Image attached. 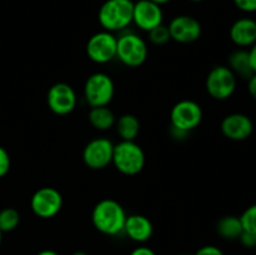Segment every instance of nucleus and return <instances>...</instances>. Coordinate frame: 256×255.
<instances>
[{
    "instance_id": "obj_1",
    "label": "nucleus",
    "mask_w": 256,
    "mask_h": 255,
    "mask_svg": "<svg viewBox=\"0 0 256 255\" xmlns=\"http://www.w3.org/2000/svg\"><path fill=\"white\" fill-rule=\"evenodd\" d=\"M126 212L122 205L114 199H102L95 204L92 222L95 229L108 236H115L124 232Z\"/></svg>"
},
{
    "instance_id": "obj_2",
    "label": "nucleus",
    "mask_w": 256,
    "mask_h": 255,
    "mask_svg": "<svg viewBox=\"0 0 256 255\" xmlns=\"http://www.w3.org/2000/svg\"><path fill=\"white\" fill-rule=\"evenodd\" d=\"M132 0H106L100 6L98 20L106 32H122L132 22Z\"/></svg>"
},
{
    "instance_id": "obj_3",
    "label": "nucleus",
    "mask_w": 256,
    "mask_h": 255,
    "mask_svg": "<svg viewBox=\"0 0 256 255\" xmlns=\"http://www.w3.org/2000/svg\"><path fill=\"white\" fill-rule=\"evenodd\" d=\"M145 152L142 148L135 142L122 140L114 144L112 162L118 172L128 176H134L142 172L145 166Z\"/></svg>"
},
{
    "instance_id": "obj_4",
    "label": "nucleus",
    "mask_w": 256,
    "mask_h": 255,
    "mask_svg": "<svg viewBox=\"0 0 256 255\" xmlns=\"http://www.w3.org/2000/svg\"><path fill=\"white\" fill-rule=\"evenodd\" d=\"M146 42L135 32H126L118 36L116 58L129 68H138L148 59Z\"/></svg>"
},
{
    "instance_id": "obj_5",
    "label": "nucleus",
    "mask_w": 256,
    "mask_h": 255,
    "mask_svg": "<svg viewBox=\"0 0 256 255\" xmlns=\"http://www.w3.org/2000/svg\"><path fill=\"white\" fill-rule=\"evenodd\" d=\"M115 94V85L105 72H94L84 84V99L90 108L108 106Z\"/></svg>"
},
{
    "instance_id": "obj_6",
    "label": "nucleus",
    "mask_w": 256,
    "mask_h": 255,
    "mask_svg": "<svg viewBox=\"0 0 256 255\" xmlns=\"http://www.w3.org/2000/svg\"><path fill=\"white\" fill-rule=\"evenodd\" d=\"M236 85L238 78L228 68V65L214 66L205 80L208 94L215 100H226L232 98L236 90Z\"/></svg>"
},
{
    "instance_id": "obj_7",
    "label": "nucleus",
    "mask_w": 256,
    "mask_h": 255,
    "mask_svg": "<svg viewBox=\"0 0 256 255\" xmlns=\"http://www.w3.org/2000/svg\"><path fill=\"white\" fill-rule=\"evenodd\" d=\"M202 109L200 104L190 99L178 102L170 112V124L174 129L189 134L196 129L202 120Z\"/></svg>"
},
{
    "instance_id": "obj_8",
    "label": "nucleus",
    "mask_w": 256,
    "mask_h": 255,
    "mask_svg": "<svg viewBox=\"0 0 256 255\" xmlns=\"http://www.w3.org/2000/svg\"><path fill=\"white\" fill-rule=\"evenodd\" d=\"M116 45L118 38L114 32L102 30L89 38L86 42V55L96 64H108L116 58Z\"/></svg>"
},
{
    "instance_id": "obj_9",
    "label": "nucleus",
    "mask_w": 256,
    "mask_h": 255,
    "mask_svg": "<svg viewBox=\"0 0 256 255\" xmlns=\"http://www.w3.org/2000/svg\"><path fill=\"white\" fill-rule=\"evenodd\" d=\"M30 208L38 218L52 219L62 208V196L55 188L44 186L38 189L30 200Z\"/></svg>"
},
{
    "instance_id": "obj_10",
    "label": "nucleus",
    "mask_w": 256,
    "mask_h": 255,
    "mask_svg": "<svg viewBox=\"0 0 256 255\" xmlns=\"http://www.w3.org/2000/svg\"><path fill=\"white\" fill-rule=\"evenodd\" d=\"M114 144L108 138H95L85 145L82 150V162L89 169L102 170L112 162Z\"/></svg>"
},
{
    "instance_id": "obj_11",
    "label": "nucleus",
    "mask_w": 256,
    "mask_h": 255,
    "mask_svg": "<svg viewBox=\"0 0 256 255\" xmlns=\"http://www.w3.org/2000/svg\"><path fill=\"white\" fill-rule=\"evenodd\" d=\"M48 106L54 114L68 115L76 108L78 98L74 88L66 82L52 85L46 94Z\"/></svg>"
},
{
    "instance_id": "obj_12",
    "label": "nucleus",
    "mask_w": 256,
    "mask_h": 255,
    "mask_svg": "<svg viewBox=\"0 0 256 255\" xmlns=\"http://www.w3.org/2000/svg\"><path fill=\"white\" fill-rule=\"evenodd\" d=\"M170 38L180 44H192L202 36V28L199 20L190 15H178L170 20Z\"/></svg>"
},
{
    "instance_id": "obj_13",
    "label": "nucleus",
    "mask_w": 256,
    "mask_h": 255,
    "mask_svg": "<svg viewBox=\"0 0 256 255\" xmlns=\"http://www.w3.org/2000/svg\"><path fill=\"white\" fill-rule=\"evenodd\" d=\"M164 12L160 5L155 4L152 0H138L134 2L132 12V22L144 32H150L158 25L162 24Z\"/></svg>"
},
{
    "instance_id": "obj_14",
    "label": "nucleus",
    "mask_w": 256,
    "mask_h": 255,
    "mask_svg": "<svg viewBox=\"0 0 256 255\" xmlns=\"http://www.w3.org/2000/svg\"><path fill=\"white\" fill-rule=\"evenodd\" d=\"M222 135L234 142H242L252 136L254 132V122L242 112H232L222 119L220 125Z\"/></svg>"
},
{
    "instance_id": "obj_15",
    "label": "nucleus",
    "mask_w": 256,
    "mask_h": 255,
    "mask_svg": "<svg viewBox=\"0 0 256 255\" xmlns=\"http://www.w3.org/2000/svg\"><path fill=\"white\" fill-rule=\"evenodd\" d=\"M130 240L135 242H146L154 232V226L150 219L142 214L128 215L125 220L124 232Z\"/></svg>"
},
{
    "instance_id": "obj_16",
    "label": "nucleus",
    "mask_w": 256,
    "mask_h": 255,
    "mask_svg": "<svg viewBox=\"0 0 256 255\" xmlns=\"http://www.w3.org/2000/svg\"><path fill=\"white\" fill-rule=\"evenodd\" d=\"M230 39L236 46L245 49L256 42V20L252 18H240L230 26Z\"/></svg>"
},
{
    "instance_id": "obj_17",
    "label": "nucleus",
    "mask_w": 256,
    "mask_h": 255,
    "mask_svg": "<svg viewBox=\"0 0 256 255\" xmlns=\"http://www.w3.org/2000/svg\"><path fill=\"white\" fill-rule=\"evenodd\" d=\"M228 68L234 72L235 76L242 78V79L245 80H249L254 75L252 64H250L249 52L246 49H242V48L238 50H234L229 55Z\"/></svg>"
},
{
    "instance_id": "obj_18",
    "label": "nucleus",
    "mask_w": 256,
    "mask_h": 255,
    "mask_svg": "<svg viewBox=\"0 0 256 255\" xmlns=\"http://www.w3.org/2000/svg\"><path fill=\"white\" fill-rule=\"evenodd\" d=\"M244 232L240 216L236 215H225L216 222V232L225 240H239Z\"/></svg>"
},
{
    "instance_id": "obj_19",
    "label": "nucleus",
    "mask_w": 256,
    "mask_h": 255,
    "mask_svg": "<svg viewBox=\"0 0 256 255\" xmlns=\"http://www.w3.org/2000/svg\"><path fill=\"white\" fill-rule=\"evenodd\" d=\"M114 126L120 139L125 142H135L140 132V122L134 114H122L118 118Z\"/></svg>"
},
{
    "instance_id": "obj_20",
    "label": "nucleus",
    "mask_w": 256,
    "mask_h": 255,
    "mask_svg": "<svg viewBox=\"0 0 256 255\" xmlns=\"http://www.w3.org/2000/svg\"><path fill=\"white\" fill-rule=\"evenodd\" d=\"M89 122L94 129L100 132H106L112 129L116 122V116L112 112V110L108 106H96L92 108L88 115Z\"/></svg>"
},
{
    "instance_id": "obj_21",
    "label": "nucleus",
    "mask_w": 256,
    "mask_h": 255,
    "mask_svg": "<svg viewBox=\"0 0 256 255\" xmlns=\"http://www.w3.org/2000/svg\"><path fill=\"white\" fill-rule=\"evenodd\" d=\"M20 224V214L14 208H5L0 210V232H12Z\"/></svg>"
},
{
    "instance_id": "obj_22",
    "label": "nucleus",
    "mask_w": 256,
    "mask_h": 255,
    "mask_svg": "<svg viewBox=\"0 0 256 255\" xmlns=\"http://www.w3.org/2000/svg\"><path fill=\"white\" fill-rule=\"evenodd\" d=\"M148 38H149V42L154 45H165L172 40L169 28H168V25L164 24L158 25L154 29L148 32Z\"/></svg>"
},
{
    "instance_id": "obj_23",
    "label": "nucleus",
    "mask_w": 256,
    "mask_h": 255,
    "mask_svg": "<svg viewBox=\"0 0 256 255\" xmlns=\"http://www.w3.org/2000/svg\"><path fill=\"white\" fill-rule=\"evenodd\" d=\"M240 220L245 232L256 234V202L244 210V212L240 215Z\"/></svg>"
},
{
    "instance_id": "obj_24",
    "label": "nucleus",
    "mask_w": 256,
    "mask_h": 255,
    "mask_svg": "<svg viewBox=\"0 0 256 255\" xmlns=\"http://www.w3.org/2000/svg\"><path fill=\"white\" fill-rule=\"evenodd\" d=\"M10 165L12 162H10L9 152L0 145V178L5 176L9 172Z\"/></svg>"
},
{
    "instance_id": "obj_25",
    "label": "nucleus",
    "mask_w": 256,
    "mask_h": 255,
    "mask_svg": "<svg viewBox=\"0 0 256 255\" xmlns=\"http://www.w3.org/2000/svg\"><path fill=\"white\" fill-rule=\"evenodd\" d=\"M235 6L244 12H256V0H232Z\"/></svg>"
},
{
    "instance_id": "obj_26",
    "label": "nucleus",
    "mask_w": 256,
    "mask_h": 255,
    "mask_svg": "<svg viewBox=\"0 0 256 255\" xmlns=\"http://www.w3.org/2000/svg\"><path fill=\"white\" fill-rule=\"evenodd\" d=\"M239 242H242V246L245 248H249V249H252V248H255L256 246V234L254 232H242V234L240 235L239 238Z\"/></svg>"
},
{
    "instance_id": "obj_27",
    "label": "nucleus",
    "mask_w": 256,
    "mask_h": 255,
    "mask_svg": "<svg viewBox=\"0 0 256 255\" xmlns=\"http://www.w3.org/2000/svg\"><path fill=\"white\" fill-rule=\"evenodd\" d=\"M194 255H225L220 248H218L216 245H204L200 249H198V252Z\"/></svg>"
},
{
    "instance_id": "obj_28",
    "label": "nucleus",
    "mask_w": 256,
    "mask_h": 255,
    "mask_svg": "<svg viewBox=\"0 0 256 255\" xmlns=\"http://www.w3.org/2000/svg\"><path fill=\"white\" fill-rule=\"evenodd\" d=\"M129 255H156V252H155L152 248H148L145 246V245H140V246L132 249Z\"/></svg>"
},
{
    "instance_id": "obj_29",
    "label": "nucleus",
    "mask_w": 256,
    "mask_h": 255,
    "mask_svg": "<svg viewBox=\"0 0 256 255\" xmlns=\"http://www.w3.org/2000/svg\"><path fill=\"white\" fill-rule=\"evenodd\" d=\"M248 90H249V94L252 95V99L256 102V74L248 80Z\"/></svg>"
},
{
    "instance_id": "obj_30",
    "label": "nucleus",
    "mask_w": 256,
    "mask_h": 255,
    "mask_svg": "<svg viewBox=\"0 0 256 255\" xmlns=\"http://www.w3.org/2000/svg\"><path fill=\"white\" fill-rule=\"evenodd\" d=\"M249 52V58H250V64H252V72L256 74V42L254 45L250 46V49L248 50Z\"/></svg>"
},
{
    "instance_id": "obj_31",
    "label": "nucleus",
    "mask_w": 256,
    "mask_h": 255,
    "mask_svg": "<svg viewBox=\"0 0 256 255\" xmlns=\"http://www.w3.org/2000/svg\"><path fill=\"white\" fill-rule=\"evenodd\" d=\"M36 255H59L56 252H54V250H50V249H45V250H42V252H38Z\"/></svg>"
},
{
    "instance_id": "obj_32",
    "label": "nucleus",
    "mask_w": 256,
    "mask_h": 255,
    "mask_svg": "<svg viewBox=\"0 0 256 255\" xmlns=\"http://www.w3.org/2000/svg\"><path fill=\"white\" fill-rule=\"evenodd\" d=\"M152 2L162 6V5H165V4H168V2H172V0H152Z\"/></svg>"
},
{
    "instance_id": "obj_33",
    "label": "nucleus",
    "mask_w": 256,
    "mask_h": 255,
    "mask_svg": "<svg viewBox=\"0 0 256 255\" xmlns=\"http://www.w3.org/2000/svg\"><path fill=\"white\" fill-rule=\"evenodd\" d=\"M72 255H89V254H88V252H75Z\"/></svg>"
},
{
    "instance_id": "obj_34",
    "label": "nucleus",
    "mask_w": 256,
    "mask_h": 255,
    "mask_svg": "<svg viewBox=\"0 0 256 255\" xmlns=\"http://www.w3.org/2000/svg\"><path fill=\"white\" fill-rule=\"evenodd\" d=\"M190 2H204V0H190Z\"/></svg>"
},
{
    "instance_id": "obj_35",
    "label": "nucleus",
    "mask_w": 256,
    "mask_h": 255,
    "mask_svg": "<svg viewBox=\"0 0 256 255\" xmlns=\"http://www.w3.org/2000/svg\"><path fill=\"white\" fill-rule=\"evenodd\" d=\"M2 232H0V245H2Z\"/></svg>"
},
{
    "instance_id": "obj_36",
    "label": "nucleus",
    "mask_w": 256,
    "mask_h": 255,
    "mask_svg": "<svg viewBox=\"0 0 256 255\" xmlns=\"http://www.w3.org/2000/svg\"><path fill=\"white\" fill-rule=\"evenodd\" d=\"M182 255H188V254H182Z\"/></svg>"
}]
</instances>
